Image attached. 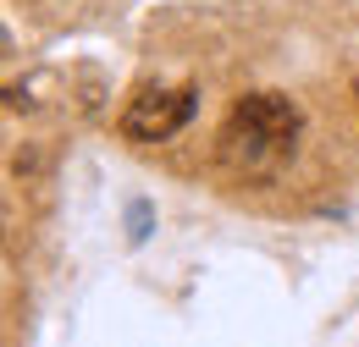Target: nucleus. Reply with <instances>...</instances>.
Wrapping results in <instances>:
<instances>
[{
  "instance_id": "obj_3",
  "label": "nucleus",
  "mask_w": 359,
  "mask_h": 347,
  "mask_svg": "<svg viewBox=\"0 0 359 347\" xmlns=\"http://www.w3.org/2000/svg\"><path fill=\"white\" fill-rule=\"evenodd\" d=\"M354 99H359V83H354Z\"/></svg>"
},
{
  "instance_id": "obj_1",
  "label": "nucleus",
  "mask_w": 359,
  "mask_h": 347,
  "mask_svg": "<svg viewBox=\"0 0 359 347\" xmlns=\"http://www.w3.org/2000/svg\"><path fill=\"white\" fill-rule=\"evenodd\" d=\"M299 127H304V116L287 94H271V88L243 94L222 127V160L243 176H266L293 155Z\"/></svg>"
},
{
  "instance_id": "obj_2",
  "label": "nucleus",
  "mask_w": 359,
  "mask_h": 347,
  "mask_svg": "<svg viewBox=\"0 0 359 347\" xmlns=\"http://www.w3.org/2000/svg\"><path fill=\"white\" fill-rule=\"evenodd\" d=\"M194 105H199L194 88H144L133 105L122 111V138H133V143H161V138H172V132L188 127Z\"/></svg>"
}]
</instances>
